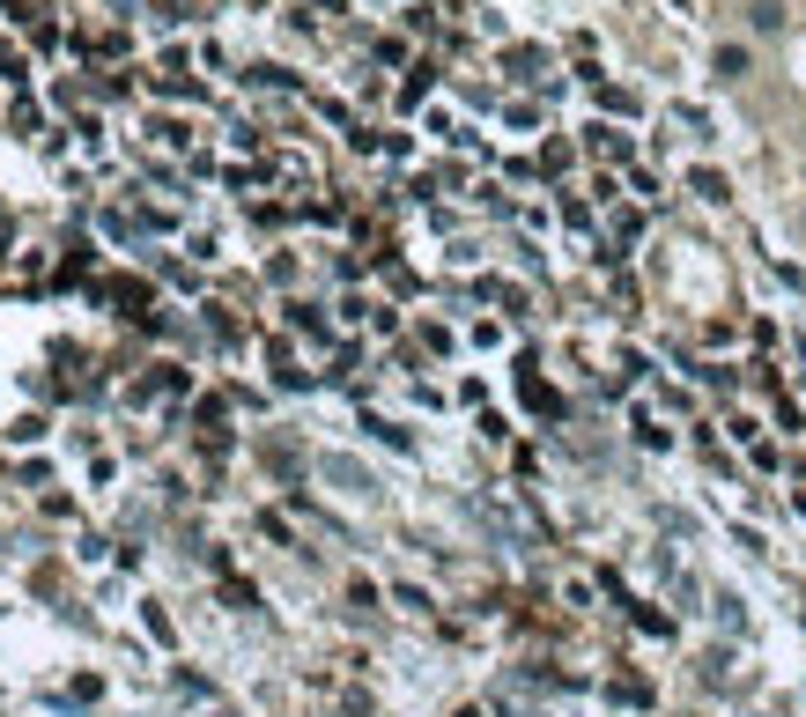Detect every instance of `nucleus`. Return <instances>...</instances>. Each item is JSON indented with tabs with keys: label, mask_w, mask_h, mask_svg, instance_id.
<instances>
[{
	"label": "nucleus",
	"mask_w": 806,
	"mask_h": 717,
	"mask_svg": "<svg viewBox=\"0 0 806 717\" xmlns=\"http://www.w3.org/2000/svg\"><path fill=\"white\" fill-rule=\"evenodd\" d=\"M747 30H755V37H777V30H784V0H747Z\"/></svg>",
	"instance_id": "obj_1"
},
{
	"label": "nucleus",
	"mask_w": 806,
	"mask_h": 717,
	"mask_svg": "<svg viewBox=\"0 0 806 717\" xmlns=\"http://www.w3.org/2000/svg\"><path fill=\"white\" fill-rule=\"evenodd\" d=\"M710 67H718V82H740V74H747V45H718V60H710Z\"/></svg>",
	"instance_id": "obj_2"
}]
</instances>
